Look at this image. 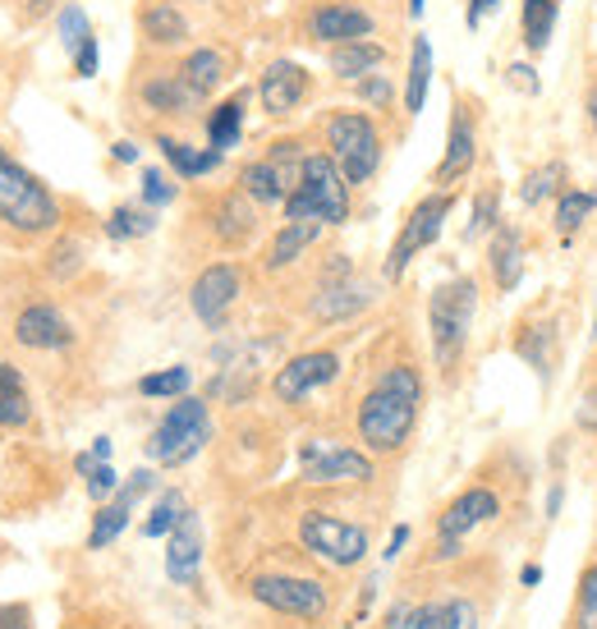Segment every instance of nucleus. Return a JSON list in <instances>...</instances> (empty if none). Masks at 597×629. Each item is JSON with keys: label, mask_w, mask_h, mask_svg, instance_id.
<instances>
[{"label": "nucleus", "mask_w": 597, "mask_h": 629, "mask_svg": "<svg viewBox=\"0 0 597 629\" xmlns=\"http://www.w3.org/2000/svg\"><path fill=\"white\" fill-rule=\"evenodd\" d=\"M419 404H423V382L414 367H404V363L386 367L378 386L368 391V400L359 404V436L382 455L400 451L419 423Z\"/></svg>", "instance_id": "nucleus-1"}, {"label": "nucleus", "mask_w": 597, "mask_h": 629, "mask_svg": "<svg viewBox=\"0 0 597 629\" xmlns=\"http://www.w3.org/2000/svg\"><path fill=\"white\" fill-rule=\"evenodd\" d=\"M285 220H322V226H345L350 220V179L341 175L331 153H313L304 157L298 184L290 189V198L281 203Z\"/></svg>", "instance_id": "nucleus-2"}, {"label": "nucleus", "mask_w": 597, "mask_h": 629, "mask_svg": "<svg viewBox=\"0 0 597 629\" xmlns=\"http://www.w3.org/2000/svg\"><path fill=\"white\" fill-rule=\"evenodd\" d=\"M473 308H478V285L469 276H456L432 289L428 299V331H432V354L441 367H456V358L464 354L469 326H473Z\"/></svg>", "instance_id": "nucleus-3"}, {"label": "nucleus", "mask_w": 597, "mask_h": 629, "mask_svg": "<svg viewBox=\"0 0 597 629\" xmlns=\"http://www.w3.org/2000/svg\"><path fill=\"white\" fill-rule=\"evenodd\" d=\"M56 216H60L56 198L19 161H10L6 153H0V220L23 230V235H37V230H51Z\"/></svg>", "instance_id": "nucleus-4"}, {"label": "nucleus", "mask_w": 597, "mask_h": 629, "mask_svg": "<svg viewBox=\"0 0 597 629\" xmlns=\"http://www.w3.org/2000/svg\"><path fill=\"white\" fill-rule=\"evenodd\" d=\"M326 147H331L335 166H341V175L350 184H368L382 166V138H378V129H372V120L359 116V110H335V116L326 120Z\"/></svg>", "instance_id": "nucleus-5"}, {"label": "nucleus", "mask_w": 597, "mask_h": 629, "mask_svg": "<svg viewBox=\"0 0 597 629\" xmlns=\"http://www.w3.org/2000/svg\"><path fill=\"white\" fill-rule=\"evenodd\" d=\"M212 441V414L203 400H179L170 404V414L157 423L153 441H147V455H153L157 464L175 469V464H189L203 446Z\"/></svg>", "instance_id": "nucleus-6"}, {"label": "nucleus", "mask_w": 597, "mask_h": 629, "mask_svg": "<svg viewBox=\"0 0 597 629\" xmlns=\"http://www.w3.org/2000/svg\"><path fill=\"white\" fill-rule=\"evenodd\" d=\"M451 207H456V198H451V194H428L414 212H409L404 230H400V239L391 244V257H386V276H391V281H400V276H404V267L414 263V257H419L423 248H432V244H437V235H441V226H446V216H451Z\"/></svg>", "instance_id": "nucleus-7"}, {"label": "nucleus", "mask_w": 597, "mask_h": 629, "mask_svg": "<svg viewBox=\"0 0 597 629\" xmlns=\"http://www.w3.org/2000/svg\"><path fill=\"white\" fill-rule=\"evenodd\" d=\"M298 542L331 566H359L368 557V533L359 524L331 520V514H322V510H309L304 520H298Z\"/></svg>", "instance_id": "nucleus-8"}, {"label": "nucleus", "mask_w": 597, "mask_h": 629, "mask_svg": "<svg viewBox=\"0 0 597 629\" xmlns=\"http://www.w3.org/2000/svg\"><path fill=\"white\" fill-rule=\"evenodd\" d=\"M253 598L281 611V616H304L317 620L326 616V588L317 579H294V574H257L253 579Z\"/></svg>", "instance_id": "nucleus-9"}, {"label": "nucleus", "mask_w": 597, "mask_h": 629, "mask_svg": "<svg viewBox=\"0 0 597 629\" xmlns=\"http://www.w3.org/2000/svg\"><path fill=\"white\" fill-rule=\"evenodd\" d=\"M501 514V501L488 492V488H469L460 501H451V510L441 514V547H437V557L441 561H451V557H460V542L478 529V524H488V520H497Z\"/></svg>", "instance_id": "nucleus-10"}, {"label": "nucleus", "mask_w": 597, "mask_h": 629, "mask_svg": "<svg viewBox=\"0 0 597 629\" xmlns=\"http://www.w3.org/2000/svg\"><path fill=\"white\" fill-rule=\"evenodd\" d=\"M335 373H341V358H335L331 350H313V354L290 358V363L281 367V373H276L272 391H276V400L294 404V400H304L309 391H317V386L335 382Z\"/></svg>", "instance_id": "nucleus-11"}, {"label": "nucleus", "mask_w": 597, "mask_h": 629, "mask_svg": "<svg viewBox=\"0 0 597 629\" xmlns=\"http://www.w3.org/2000/svg\"><path fill=\"white\" fill-rule=\"evenodd\" d=\"M235 299H239V272H235L231 263L207 267V272L194 281V294H189V304H194L198 322L212 326V331L226 322V313L235 308Z\"/></svg>", "instance_id": "nucleus-12"}, {"label": "nucleus", "mask_w": 597, "mask_h": 629, "mask_svg": "<svg viewBox=\"0 0 597 629\" xmlns=\"http://www.w3.org/2000/svg\"><path fill=\"white\" fill-rule=\"evenodd\" d=\"M304 483H317V488H331V483H368L372 478V464L368 455L359 451H326V446H304Z\"/></svg>", "instance_id": "nucleus-13"}, {"label": "nucleus", "mask_w": 597, "mask_h": 629, "mask_svg": "<svg viewBox=\"0 0 597 629\" xmlns=\"http://www.w3.org/2000/svg\"><path fill=\"white\" fill-rule=\"evenodd\" d=\"M153 483H157V478L147 473V469H138V473L129 478V483L120 488V497H116V501H106V505L97 510V520H92V533H88V547H92V551L110 547V542H116V538L125 533V524H129V510H134V501H138L143 492H153Z\"/></svg>", "instance_id": "nucleus-14"}, {"label": "nucleus", "mask_w": 597, "mask_h": 629, "mask_svg": "<svg viewBox=\"0 0 597 629\" xmlns=\"http://www.w3.org/2000/svg\"><path fill=\"white\" fill-rule=\"evenodd\" d=\"M309 32L313 42H326V47L363 42V37H372V14L359 6H322L309 14Z\"/></svg>", "instance_id": "nucleus-15"}, {"label": "nucleus", "mask_w": 597, "mask_h": 629, "mask_svg": "<svg viewBox=\"0 0 597 629\" xmlns=\"http://www.w3.org/2000/svg\"><path fill=\"white\" fill-rule=\"evenodd\" d=\"M257 97H263V106L272 110V116H290V110L309 97V69L294 65V60L267 65L263 83H257Z\"/></svg>", "instance_id": "nucleus-16"}, {"label": "nucleus", "mask_w": 597, "mask_h": 629, "mask_svg": "<svg viewBox=\"0 0 597 629\" xmlns=\"http://www.w3.org/2000/svg\"><path fill=\"white\" fill-rule=\"evenodd\" d=\"M198 566H203V520L189 510L184 520L170 529V542H166V574L175 583H194L198 579Z\"/></svg>", "instance_id": "nucleus-17"}, {"label": "nucleus", "mask_w": 597, "mask_h": 629, "mask_svg": "<svg viewBox=\"0 0 597 629\" xmlns=\"http://www.w3.org/2000/svg\"><path fill=\"white\" fill-rule=\"evenodd\" d=\"M14 336H19V345H28V350H65V345H74L69 322H65L51 304L23 308L19 322H14Z\"/></svg>", "instance_id": "nucleus-18"}, {"label": "nucleus", "mask_w": 597, "mask_h": 629, "mask_svg": "<svg viewBox=\"0 0 597 629\" xmlns=\"http://www.w3.org/2000/svg\"><path fill=\"white\" fill-rule=\"evenodd\" d=\"M473 166V120H469V110L456 106V116H451V134H446V153H441V166H437V184H456L464 179Z\"/></svg>", "instance_id": "nucleus-19"}, {"label": "nucleus", "mask_w": 597, "mask_h": 629, "mask_svg": "<svg viewBox=\"0 0 597 629\" xmlns=\"http://www.w3.org/2000/svg\"><path fill=\"white\" fill-rule=\"evenodd\" d=\"M492 276L501 289H515L519 276H525V235L515 226H497L492 235Z\"/></svg>", "instance_id": "nucleus-20"}, {"label": "nucleus", "mask_w": 597, "mask_h": 629, "mask_svg": "<svg viewBox=\"0 0 597 629\" xmlns=\"http://www.w3.org/2000/svg\"><path fill=\"white\" fill-rule=\"evenodd\" d=\"M428 88H432V42L419 32L414 47H409V79H404V110L419 116L428 106Z\"/></svg>", "instance_id": "nucleus-21"}, {"label": "nucleus", "mask_w": 597, "mask_h": 629, "mask_svg": "<svg viewBox=\"0 0 597 629\" xmlns=\"http://www.w3.org/2000/svg\"><path fill=\"white\" fill-rule=\"evenodd\" d=\"M143 101L153 106V110H170V116H189L203 97L184 83V73H162V79L143 83Z\"/></svg>", "instance_id": "nucleus-22"}, {"label": "nucleus", "mask_w": 597, "mask_h": 629, "mask_svg": "<svg viewBox=\"0 0 597 629\" xmlns=\"http://www.w3.org/2000/svg\"><path fill=\"white\" fill-rule=\"evenodd\" d=\"M386 60V47H378V42H345V47H335L331 51V73L335 79H368L372 69H378Z\"/></svg>", "instance_id": "nucleus-23"}, {"label": "nucleus", "mask_w": 597, "mask_h": 629, "mask_svg": "<svg viewBox=\"0 0 597 629\" xmlns=\"http://www.w3.org/2000/svg\"><path fill=\"white\" fill-rule=\"evenodd\" d=\"M317 235H322V220H285L281 226V235L272 239V253H267V267L272 272H281V267H290L298 253H304L309 244H317Z\"/></svg>", "instance_id": "nucleus-24"}, {"label": "nucleus", "mask_w": 597, "mask_h": 629, "mask_svg": "<svg viewBox=\"0 0 597 629\" xmlns=\"http://www.w3.org/2000/svg\"><path fill=\"white\" fill-rule=\"evenodd\" d=\"M157 147H162V157L175 166V175H184V179H198V175L216 170L221 157H226V153H216V147H189V142H179V138H162Z\"/></svg>", "instance_id": "nucleus-25"}, {"label": "nucleus", "mask_w": 597, "mask_h": 629, "mask_svg": "<svg viewBox=\"0 0 597 629\" xmlns=\"http://www.w3.org/2000/svg\"><path fill=\"white\" fill-rule=\"evenodd\" d=\"M216 235L226 244H244L253 235V207H248V194H226L216 203Z\"/></svg>", "instance_id": "nucleus-26"}, {"label": "nucleus", "mask_w": 597, "mask_h": 629, "mask_svg": "<svg viewBox=\"0 0 597 629\" xmlns=\"http://www.w3.org/2000/svg\"><path fill=\"white\" fill-rule=\"evenodd\" d=\"M244 134V92H235L231 101H221L212 116H207V142L216 147V153H226V147H235Z\"/></svg>", "instance_id": "nucleus-27"}, {"label": "nucleus", "mask_w": 597, "mask_h": 629, "mask_svg": "<svg viewBox=\"0 0 597 629\" xmlns=\"http://www.w3.org/2000/svg\"><path fill=\"white\" fill-rule=\"evenodd\" d=\"M363 304H368V289H363V285H326L317 299H313V317H322V322H341V317L359 313Z\"/></svg>", "instance_id": "nucleus-28"}, {"label": "nucleus", "mask_w": 597, "mask_h": 629, "mask_svg": "<svg viewBox=\"0 0 597 629\" xmlns=\"http://www.w3.org/2000/svg\"><path fill=\"white\" fill-rule=\"evenodd\" d=\"M143 37L157 47H179L189 37V23H184L175 6H153V10H143Z\"/></svg>", "instance_id": "nucleus-29"}, {"label": "nucleus", "mask_w": 597, "mask_h": 629, "mask_svg": "<svg viewBox=\"0 0 597 629\" xmlns=\"http://www.w3.org/2000/svg\"><path fill=\"white\" fill-rule=\"evenodd\" d=\"M556 19H561V0H525V47L547 51Z\"/></svg>", "instance_id": "nucleus-30"}, {"label": "nucleus", "mask_w": 597, "mask_h": 629, "mask_svg": "<svg viewBox=\"0 0 597 629\" xmlns=\"http://www.w3.org/2000/svg\"><path fill=\"white\" fill-rule=\"evenodd\" d=\"M179 73H184V83H189L198 97H207V92H216V83H221V79H226V60L203 47V51H194L189 60L179 65Z\"/></svg>", "instance_id": "nucleus-31"}, {"label": "nucleus", "mask_w": 597, "mask_h": 629, "mask_svg": "<svg viewBox=\"0 0 597 629\" xmlns=\"http://www.w3.org/2000/svg\"><path fill=\"white\" fill-rule=\"evenodd\" d=\"M593 207H597V194H588V189H566L561 203H556V230L570 239V235L584 226V220H588Z\"/></svg>", "instance_id": "nucleus-32"}, {"label": "nucleus", "mask_w": 597, "mask_h": 629, "mask_svg": "<svg viewBox=\"0 0 597 629\" xmlns=\"http://www.w3.org/2000/svg\"><path fill=\"white\" fill-rule=\"evenodd\" d=\"M153 230H157V216L143 212V207H116V212H110V220H106L110 239H143Z\"/></svg>", "instance_id": "nucleus-33"}, {"label": "nucleus", "mask_w": 597, "mask_h": 629, "mask_svg": "<svg viewBox=\"0 0 597 629\" xmlns=\"http://www.w3.org/2000/svg\"><path fill=\"white\" fill-rule=\"evenodd\" d=\"M561 184H566V166H561V161H547V166H538V170L525 179L519 198H525L529 207H538V203H547V198L561 194Z\"/></svg>", "instance_id": "nucleus-34"}, {"label": "nucleus", "mask_w": 597, "mask_h": 629, "mask_svg": "<svg viewBox=\"0 0 597 629\" xmlns=\"http://www.w3.org/2000/svg\"><path fill=\"white\" fill-rule=\"evenodd\" d=\"M519 358L534 363L542 377H551V363H556V345H551V326H534L519 336Z\"/></svg>", "instance_id": "nucleus-35"}, {"label": "nucleus", "mask_w": 597, "mask_h": 629, "mask_svg": "<svg viewBox=\"0 0 597 629\" xmlns=\"http://www.w3.org/2000/svg\"><path fill=\"white\" fill-rule=\"evenodd\" d=\"M184 514H189V510H184V497L179 492H162V501L153 505V520L143 524V533L147 538H162V533H170L184 520Z\"/></svg>", "instance_id": "nucleus-36"}, {"label": "nucleus", "mask_w": 597, "mask_h": 629, "mask_svg": "<svg viewBox=\"0 0 597 629\" xmlns=\"http://www.w3.org/2000/svg\"><path fill=\"white\" fill-rule=\"evenodd\" d=\"M56 32H60V47L65 51H79L88 37H92V23H88V14L79 6H65L60 19H56Z\"/></svg>", "instance_id": "nucleus-37"}, {"label": "nucleus", "mask_w": 597, "mask_h": 629, "mask_svg": "<svg viewBox=\"0 0 597 629\" xmlns=\"http://www.w3.org/2000/svg\"><path fill=\"white\" fill-rule=\"evenodd\" d=\"M189 382H194L189 367H166V373H147L138 382V395H184Z\"/></svg>", "instance_id": "nucleus-38"}, {"label": "nucleus", "mask_w": 597, "mask_h": 629, "mask_svg": "<svg viewBox=\"0 0 597 629\" xmlns=\"http://www.w3.org/2000/svg\"><path fill=\"white\" fill-rule=\"evenodd\" d=\"M497 220H501V198H497V189H488V194H478V198H473V220H469V230H464V239H478V235H488V230H497Z\"/></svg>", "instance_id": "nucleus-39"}, {"label": "nucleus", "mask_w": 597, "mask_h": 629, "mask_svg": "<svg viewBox=\"0 0 597 629\" xmlns=\"http://www.w3.org/2000/svg\"><path fill=\"white\" fill-rule=\"evenodd\" d=\"M437 625V607H391L386 611V629H432Z\"/></svg>", "instance_id": "nucleus-40"}, {"label": "nucleus", "mask_w": 597, "mask_h": 629, "mask_svg": "<svg viewBox=\"0 0 597 629\" xmlns=\"http://www.w3.org/2000/svg\"><path fill=\"white\" fill-rule=\"evenodd\" d=\"M432 629H478V611L469 602H460V598L456 602H441Z\"/></svg>", "instance_id": "nucleus-41"}, {"label": "nucleus", "mask_w": 597, "mask_h": 629, "mask_svg": "<svg viewBox=\"0 0 597 629\" xmlns=\"http://www.w3.org/2000/svg\"><path fill=\"white\" fill-rule=\"evenodd\" d=\"M579 629H597V566L584 570V583H579Z\"/></svg>", "instance_id": "nucleus-42"}, {"label": "nucleus", "mask_w": 597, "mask_h": 629, "mask_svg": "<svg viewBox=\"0 0 597 629\" xmlns=\"http://www.w3.org/2000/svg\"><path fill=\"white\" fill-rule=\"evenodd\" d=\"M143 203H147V207L175 203V184H170L162 170H143Z\"/></svg>", "instance_id": "nucleus-43"}, {"label": "nucleus", "mask_w": 597, "mask_h": 629, "mask_svg": "<svg viewBox=\"0 0 597 629\" xmlns=\"http://www.w3.org/2000/svg\"><path fill=\"white\" fill-rule=\"evenodd\" d=\"M32 419V410H28V395L23 391H6L0 395V427H23Z\"/></svg>", "instance_id": "nucleus-44"}, {"label": "nucleus", "mask_w": 597, "mask_h": 629, "mask_svg": "<svg viewBox=\"0 0 597 629\" xmlns=\"http://www.w3.org/2000/svg\"><path fill=\"white\" fill-rule=\"evenodd\" d=\"M116 488H120V478H116V469H110V464L101 460V464H97V469L88 473V497H92V501H106V497H110V492H116Z\"/></svg>", "instance_id": "nucleus-45"}, {"label": "nucleus", "mask_w": 597, "mask_h": 629, "mask_svg": "<svg viewBox=\"0 0 597 629\" xmlns=\"http://www.w3.org/2000/svg\"><path fill=\"white\" fill-rule=\"evenodd\" d=\"M359 97L368 106H386L391 101V79L386 73H368V79H359Z\"/></svg>", "instance_id": "nucleus-46"}, {"label": "nucleus", "mask_w": 597, "mask_h": 629, "mask_svg": "<svg viewBox=\"0 0 597 629\" xmlns=\"http://www.w3.org/2000/svg\"><path fill=\"white\" fill-rule=\"evenodd\" d=\"M97 37H88V42L79 47V51H74V73H79V79H92V73H97Z\"/></svg>", "instance_id": "nucleus-47"}, {"label": "nucleus", "mask_w": 597, "mask_h": 629, "mask_svg": "<svg viewBox=\"0 0 597 629\" xmlns=\"http://www.w3.org/2000/svg\"><path fill=\"white\" fill-rule=\"evenodd\" d=\"M506 79H510V83H515L519 92H529V97H538V92H542V83H538V73H534L529 65H510V69H506Z\"/></svg>", "instance_id": "nucleus-48"}, {"label": "nucleus", "mask_w": 597, "mask_h": 629, "mask_svg": "<svg viewBox=\"0 0 597 629\" xmlns=\"http://www.w3.org/2000/svg\"><path fill=\"white\" fill-rule=\"evenodd\" d=\"M501 6V0H469V10H464V23L478 32L482 28V19H488V10H497Z\"/></svg>", "instance_id": "nucleus-49"}, {"label": "nucleus", "mask_w": 597, "mask_h": 629, "mask_svg": "<svg viewBox=\"0 0 597 629\" xmlns=\"http://www.w3.org/2000/svg\"><path fill=\"white\" fill-rule=\"evenodd\" d=\"M0 629H32L23 607H0Z\"/></svg>", "instance_id": "nucleus-50"}, {"label": "nucleus", "mask_w": 597, "mask_h": 629, "mask_svg": "<svg viewBox=\"0 0 597 629\" xmlns=\"http://www.w3.org/2000/svg\"><path fill=\"white\" fill-rule=\"evenodd\" d=\"M6 391H23V377H19V367H10L6 358H0V395Z\"/></svg>", "instance_id": "nucleus-51"}, {"label": "nucleus", "mask_w": 597, "mask_h": 629, "mask_svg": "<svg viewBox=\"0 0 597 629\" xmlns=\"http://www.w3.org/2000/svg\"><path fill=\"white\" fill-rule=\"evenodd\" d=\"M579 427L597 432V395H588V400H584V410H579Z\"/></svg>", "instance_id": "nucleus-52"}, {"label": "nucleus", "mask_w": 597, "mask_h": 629, "mask_svg": "<svg viewBox=\"0 0 597 629\" xmlns=\"http://www.w3.org/2000/svg\"><path fill=\"white\" fill-rule=\"evenodd\" d=\"M110 157H116V161H138V142H129V138H120L116 147H110Z\"/></svg>", "instance_id": "nucleus-53"}, {"label": "nucleus", "mask_w": 597, "mask_h": 629, "mask_svg": "<svg viewBox=\"0 0 597 629\" xmlns=\"http://www.w3.org/2000/svg\"><path fill=\"white\" fill-rule=\"evenodd\" d=\"M404 542H409V529H404V524H400V529H395V533H391V547H386V551H382V557H386V561H395V557H400V547H404Z\"/></svg>", "instance_id": "nucleus-54"}, {"label": "nucleus", "mask_w": 597, "mask_h": 629, "mask_svg": "<svg viewBox=\"0 0 597 629\" xmlns=\"http://www.w3.org/2000/svg\"><path fill=\"white\" fill-rule=\"evenodd\" d=\"M519 583H525V588H538V583H542V566H525V570H519Z\"/></svg>", "instance_id": "nucleus-55"}, {"label": "nucleus", "mask_w": 597, "mask_h": 629, "mask_svg": "<svg viewBox=\"0 0 597 629\" xmlns=\"http://www.w3.org/2000/svg\"><path fill=\"white\" fill-rule=\"evenodd\" d=\"M561 501H566V488H551L547 492V514H561Z\"/></svg>", "instance_id": "nucleus-56"}, {"label": "nucleus", "mask_w": 597, "mask_h": 629, "mask_svg": "<svg viewBox=\"0 0 597 629\" xmlns=\"http://www.w3.org/2000/svg\"><path fill=\"white\" fill-rule=\"evenodd\" d=\"M92 455H97V460H110V441H106V436L92 441Z\"/></svg>", "instance_id": "nucleus-57"}, {"label": "nucleus", "mask_w": 597, "mask_h": 629, "mask_svg": "<svg viewBox=\"0 0 597 629\" xmlns=\"http://www.w3.org/2000/svg\"><path fill=\"white\" fill-rule=\"evenodd\" d=\"M588 125H593V134H597V88L588 92Z\"/></svg>", "instance_id": "nucleus-58"}, {"label": "nucleus", "mask_w": 597, "mask_h": 629, "mask_svg": "<svg viewBox=\"0 0 597 629\" xmlns=\"http://www.w3.org/2000/svg\"><path fill=\"white\" fill-rule=\"evenodd\" d=\"M423 14V0H409V19H419Z\"/></svg>", "instance_id": "nucleus-59"}]
</instances>
